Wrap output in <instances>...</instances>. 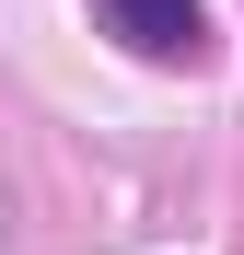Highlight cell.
Here are the masks:
<instances>
[{
  "label": "cell",
  "mask_w": 244,
  "mask_h": 255,
  "mask_svg": "<svg viewBox=\"0 0 244 255\" xmlns=\"http://www.w3.org/2000/svg\"><path fill=\"white\" fill-rule=\"evenodd\" d=\"M93 12L128 35L140 58H163V70H198L210 58V12H198V0H93Z\"/></svg>",
  "instance_id": "obj_1"
}]
</instances>
